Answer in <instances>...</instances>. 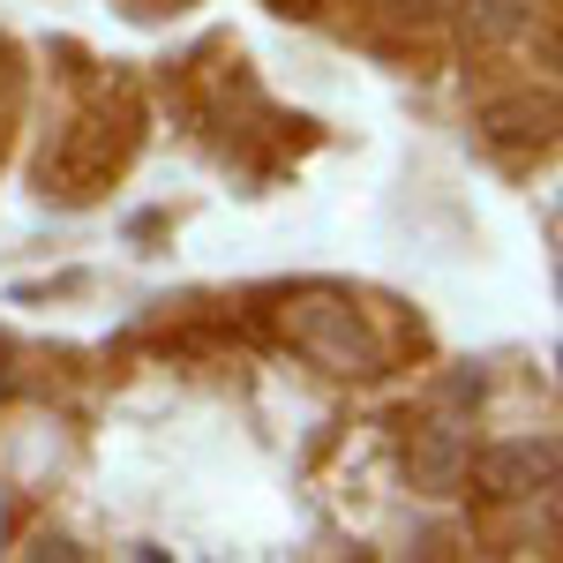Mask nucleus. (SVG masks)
I'll return each instance as SVG.
<instances>
[{
    "label": "nucleus",
    "instance_id": "obj_5",
    "mask_svg": "<svg viewBox=\"0 0 563 563\" xmlns=\"http://www.w3.org/2000/svg\"><path fill=\"white\" fill-rule=\"evenodd\" d=\"M533 23V0H466V38L474 45H511Z\"/></svg>",
    "mask_w": 563,
    "mask_h": 563
},
{
    "label": "nucleus",
    "instance_id": "obj_7",
    "mask_svg": "<svg viewBox=\"0 0 563 563\" xmlns=\"http://www.w3.org/2000/svg\"><path fill=\"white\" fill-rule=\"evenodd\" d=\"M15 98H23V76H15V53L0 45V129H8V113H15Z\"/></svg>",
    "mask_w": 563,
    "mask_h": 563
},
{
    "label": "nucleus",
    "instance_id": "obj_4",
    "mask_svg": "<svg viewBox=\"0 0 563 563\" xmlns=\"http://www.w3.org/2000/svg\"><path fill=\"white\" fill-rule=\"evenodd\" d=\"M466 435L443 429V421H429V429L406 435V474H413V488H429V496H451L459 481H466Z\"/></svg>",
    "mask_w": 563,
    "mask_h": 563
},
{
    "label": "nucleus",
    "instance_id": "obj_6",
    "mask_svg": "<svg viewBox=\"0 0 563 563\" xmlns=\"http://www.w3.org/2000/svg\"><path fill=\"white\" fill-rule=\"evenodd\" d=\"M549 106H526V98H496L488 113H481V129L496 135V143H549Z\"/></svg>",
    "mask_w": 563,
    "mask_h": 563
},
{
    "label": "nucleus",
    "instance_id": "obj_8",
    "mask_svg": "<svg viewBox=\"0 0 563 563\" xmlns=\"http://www.w3.org/2000/svg\"><path fill=\"white\" fill-rule=\"evenodd\" d=\"M263 8H271V15H294V23H308V15H316L323 0H263Z\"/></svg>",
    "mask_w": 563,
    "mask_h": 563
},
{
    "label": "nucleus",
    "instance_id": "obj_1",
    "mask_svg": "<svg viewBox=\"0 0 563 563\" xmlns=\"http://www.w3.org/2000/svg\"><path fill=\"white\" fill-rule=\"evenodd\" d=\"M286 339L294 353H308L316 368H331V376H376L384 368V339L368 331V316L346 301V294H331V286H308L286 301Z\"/></svg>",
    "mask_w": 563,
    "mask_h": 563
},
{
    "label": "nucleus",
    "instance_id": "obj_3",
    "mask_svg": "<svg viewBox=\"0 0 563 563\" xmlns=\"http://www.w3.org/2000/svg\"><path fill=\"white\" fill-rule=\"evenodd\" d=\"M556 435H519V443H488L481 459H466V481H474L488 504H519V496H541L556 488Z\"/></svg>",
    "mask_w": 563,
    "mask_h": 563
},
{
    "label": "nucleus",
    "instance_id": "obj_2",
    "mask_svg": "<svg viewBox=\"0 0 563 563\" xmlns=\"http://www.w3.org/2000/svg\"><path fill=\"white\" fill-rule=\"evenodd\" d=\"M135 151V106H121V121H113V106H98V113H84L76 129L60 135V151L45 158V188L60 180V196H98L106 180L129 166Z\"/></svg>",
    "mask_w": 563,
    "mask_h": 563
}]
</instances>
